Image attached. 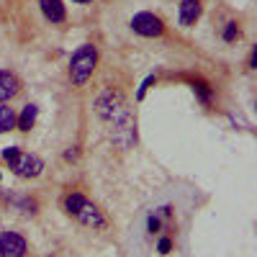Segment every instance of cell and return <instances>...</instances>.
Wrapping results in <instances>:
<instances>
[{
  "label": "cell",
  "instance_id": "obj_3",
  "mask_svg": "<svg viewBox=\"0 0 257 257\" xmlns=\"http://www.w3.org/2000/svg\"><path fill=\"white\" fill-rule=\"evenodd\" d=\"M3 157L18 178H36V175H41V170H44V162H41L39 155L24 152V149H18V147L3 149Z\"/></svg>",
  "mask_w": 257,
  "mask_h": 257
},
{
  "label": "cell",
  "instance_id": "obj_5",
  "mask_svg": "<svg viewBox=\"0 0 257 257\" xmlns=\"http://www.w3.org/2000/svg\"><path fill=\"white\" fill-rule=\"evenodd\" d=\"M132 29L139 34V36H160L165 31L162 21L155 16V13H137L132 18Z\"/></svg>",
  "mask_w": 257,
  "mask_h": 257
},
{
  "label": "cell",
  "instance_id": "obj_10",
  "mask_svg": "<svg viewBox=\"0 0 257 257\" xmlns=\"http://www.w3.org/2000/svg\"><path fill=\"white\" fill-rule=\"evenodd\" d=\"M34 121H36V105H31V103H29L26 108L21 111V118H16V123H18L21 132H31Z\"/></svg>",
  "mask_w": 257,
  "mask_h": 257
},
{
  "label": "cell",
  "instance_id": "obj_9",
  "mask_svg": "<svg viewBox=\"0 0 257 257\" xmlns=\"http://www.w3.org/2000/svg\"><path fill=\"white\" fill-rule=\"evenodd\" d=\"M39 6H41V13H44L52 24H62V21H64L62 0H39Z\"/></svg>",
  "mask_w": 257,
  "mask_h": 257
},
{
  "label": "cell",
  "instance_id": "obj_1",
  "mask_svg": "<svg viewBox=\"0 0 257 257\" xmlns=\"http://www.w3.org/2000/svg\"><path fill=\"white\" fill-rule=\"evenodd\" d=\"M98 116L111 126V137L118 147H128L132 142H137V121L132 116L126 98L118 90H108L95 100Z\"/></svg>",
  "mask_w": 257,
  "mask_h": 257
},
{
  "label": "cell",
  "instance_id": "obj_8",
  "mask_svg": "<svg viewBox=\"0 0 257 257\" xmlns=\"http://www.w3.org/2000/svg\"><path fill=\"white\" fill-rule=\"evenodd\" d=\"M16 93H18V77H16L13 72L0 70V103L11 100Z\"/></svg>",
  "mask_w": 257,
  "mask_h": 257
},
{
  "label": "cell",
  "instance_id": "obj_4",
  "mask_svg": "<svg viewBox=\"0 0 257 257\" xmlns=\"http://www.w3.org/2000/svg\"><path fill=\"white\" fill-rule=\"evenodd\" d=\"M95 64H98V52H95V47H93V44H82V47L72 54V59H70V80H72L75 85H85V82L90 80Z\"/></svg>",
  "mask_w": 257,
  "mask_h": 257
},
{
  "label": "cell",
  "instance_id": "obj_15",
  "mask_svg": "<svg viewBox=\"0 0 257 257\" xmlns=\"http://www.w3.org/2000/svg\"><path fill=\"white\" fill-rule=\"evenodd\" d=\"M157 226H160V221H157V219H149V229H152V231H155Z\"/></svg>",
  "mask_w": 257,
  "mask_h": 257
},
{
  "label": "cell",
  "instance_id": "obj_7",
  "mask_svg": "<svg viewBox=\"0 0 257 257\" xmlns=\"http://www.w3.org/2000/svg\"><path fill=\"white\" fill-rule=\"evenodd\" d=\"M201 16V0H183L180 3V24L193 26Z\"/></svg>",
  "mask_w": 257,
  "mask_h": 257
},
{
  "label": "cell",
  "instance_id": "obj_2",
  "mask_svg": "<svg viewBox=\"0 0 257 257\" xmlns=\"http://www.w3.org/2000/svg\"><path fill=\"white\" fill-rule=\"evenodd\" d=\"M64 208H67V213L72 219H77L80 224L90 226V229H105V216L98 211L95 203H90L82 196V193H70V196L64 198Z\"/></svg>",
  "mask_w": 257,
  "mask_h": 257
},
{
  "label": "cell",
  "instance_id": "obj_16",
  "mask_svg": "<svg viewBox=\"0 0 257 257\" xmlns=\"http://www.w3.org/2000/svg\"><path fill=\"white\" fill-rule=\"evenodd\" d=\"M75 3H82V6H88V3H90V0H75Z\"/></svg>",
  "mask_w": 257,
  "mask_h": 257
},
{
  "label": "cell",
  "instance_id": "obj_13",
  "mask_svg": "<svg viewBox=\"0 0 257 257\" xmlns=\"http://www.w3.org/2000/svg\"><path fill=\"white\" fill-rule=\"evenodd\" d=\"M152 82H155V77H147V80H144V85H142V88H139V93H137V98H144L147 88H149V85H152Z\"/></svg>",
  "mask_w": 257,
  "mask_h": 257
},
{
  "label": "cell",
  "instance_id": "obj_14",
  "mask_svg": "<svg viewBox=\"0 0 257 257\" xmlns=\"http://www.w3.org/2000/svg\"><path fill=\"white\" fill-rule=\"evenodd\" d=\"M160 252L165 254V252H170V239L165 237V239H160Z\"/></svg>",
  "mask_w": 257,
  "mask_h": 257
},
{
  "label": "cell",
  "instance_id": "obj_11",
  "mask_svg": "<svg viewBox=\"0 0 257 257\" xmlns=\"http://www.w3.org/2000/svg\"><path fill=\"white\" fill-rule=\"evenodd\" d=\"M13 126H16V113H13V108H8V105L0 103V134L11 132Z\"/></svg>",
  "mask_w": 257,
  "mask_h": 257
},
{
  "label": "cell",
  "instance_id": "obj_12",
  "mask_svg": "<svg viewBox=\"0 0 257 257\" xmlns=\"http://www.w3.org/2000/svg\"><path fill=\"white\" fill-rule=\"evenodd\" d=\"M239 36V29H237V24H226V31H224V39L226 41H234Z\"/></svg>",
  "mask_w": 257,
  "mask_h": 257
},
{
  "label": "cell",
  "instance_id": "obj_6",
  "mask_svg": "<svg viewBox=\"0 0 257 257\" xmlns=\"http://www.w3.org/2000/svg\"><path fill=\"white\" fill-rule=\"evenodd\" d=\"M24 254H26V239L18 231L0 234V257H24Z\"/></svg>",
  "mask_w": 257,
  "mask_h": 257
}]
</instances>
